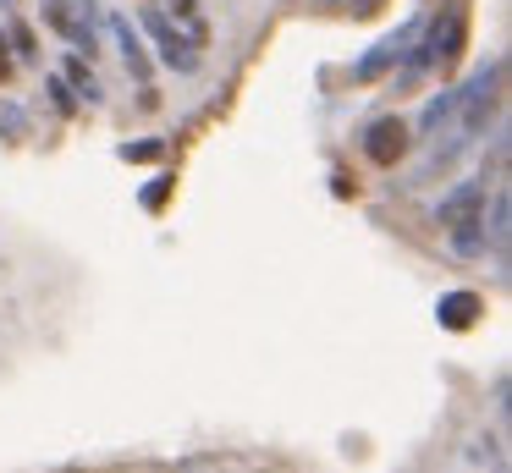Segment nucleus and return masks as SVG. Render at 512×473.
I'll use <instances>...</instances> for the list:
<instances>
[{
  "instance_id": "412c9836",
  "label": "nucleus",
  "mask_w": 512,
  "mask_h": 473,
  "mask_svg": "<svg viewBox=\"0 0 512 473\" xmlns=\"http://www.w3.org/2000/svg\"><path fill=\"white\" fill-rule=\"evenodd\" d=\"M12 44H6V33H0V83H6V77H12Z\"/></svg>"
},
{
  "instance_id": "6ab92c4d",
  "label": "nucleus",
  "mask_w": 512,
  "mask_h": 473,
  "mask_svg": "<svg viewBox=\"0 0 512 473\" xmlns=\"http://www.w3.org/2000/svg\"><path fill=\"white\" fill-rule=\"evenodd\" d=\"M331 193H336V198H353V193H358V182H353L347 171H336V176H331Z\"/></svg>"
},
{
  "instance_id": "dca6fc26",
  "label": "nucleus",
  "mask_w": 512,
  "mask_h": 473,
  "mask_svg": "<svg viewBox=\"0 0 512 473\" xmlns=\"http://www.w3.org/2000/svg\"><path fill=\"white\" fill-rule=\"evenodd\" d=\"M116 160H127V165H144V160H166V138H138V143H122L116 149Z\"/></svg>"
},
{
  "instance_id": "a211bd4d",
  "label": "nucleus",
  "mask_w": 512,
  "mask_h": 473,
  "mask_svg": "<svg viewBox=\"0 0 512 473\" xmlns=\"http://www.w3.org/2000/svg\"><path fill=\"white\" fill-rule=\"evenodd\" d=\"M0 138H28V116L6 99H0Z\"/></svg>"
},
{
  "instance_id": "f03ea898",
  "label": "nucleus",
  "mask_w": 512,
  "mask_h": 473,
  "mask_svg": "<svg viewBox=\"0 0 512 473\" xmlns=\"http://www.w3.org/2000/svg\"><path fill=\"white\" fill-rule=\"evenodd\" d=\"M501 83H507V61H501V55H490V61L479 66V72L468 77V83H457V121H463L457 132H468V138H474V132L485 127L490 116H496V105H501Z\"/></svg>"
},
{
  "instance_id": "0eeeda50",
  "label": "nucleus",
  "mask_w": 512,
  "mask_h": 473,
  "mask_svg": "<svg viewBox=\"0 0 512 473\" xmlns=\"http://www.w3.org/2000/svg\"><path fill=\"white\" fill-rule=\"evenodd\" d=\"M490 215H479V237H485V253L496 264H507V242H512V198L507 187H496V193L485 198Z\"/></svg>"
},
{
  "instance_id": "6e6552de",
  "label": "nucleus",
  "mask_w": 512,
  "mask_h": 473,
  "mask_svg": "<svg viewBox=\"0 0 512 473\" xmlns=\"http://www.w3.org/2000/svg\"><path fill=\"white\" fill-rule=\"evenodd\" d=\"M452 121H457V88H441V94H430V105L419 110V121H408V132H413V143H435Z\"/></svg>"
},
{
  "instance_id": "20e7f679",
  "label": "nucleus",
  "mask_w": 512,
  "mask_h": 473,
  "mask_svg": "<svg viewBox=\"0 0 512 473\" xmlns=\"http://www.w3.org/2000/svg\"><path fill=\"white\" fill-rule=\"evenodd\" d=\"M485 198H490V187H485V176H474V182H457L452 193H441V204L430 209V220L441 231H457V226H474L479 215H485Z\"/></svg>"
},
{
  "instance_id": "1a4fd4ad",
  "label": "nucleus",
  "mask_w": 512,
  "mask_h": 473,
  "mask_svg": "<svg viewBox=\"0 0 512 473\" xmlns=\"http://www.w3.org/2000/svg\"><path fill=\"white\" fill-rule=\"evenodd\" d=\"M479 314H485V297L479 292H441V303H435L441 330H474Z\"/></svg>"
},
{
  "instance_id": "ddd939ff",
  "label": "nucleus",
  "mask_w": 512,
  "mask_h": 473,
  "mask_svg": "<svg viewBox=\"0 0 512 473\" xmlns=\"http://www.w3.org/2000/svg\"><path fill=\"white\" fill-rule=\"evenodd\" d=\"M6 44H12V61H39V33L17 11H6Z\"/></svg>"
},
{
  "instance_id": "aec40b11",
  "label": "nucleus",
  "mask_w": 512,
  "mask_h": 473,
  "mask_svg": "<svg viewBox=\"0 0 512 473\" xmlns=\"http://www.w3.org/2000/svg\"><path fill=\"white\" fill-rule=\"evenodd\" d=\"M380 6H386V0H347V11H353V17H375Z\"/></svg>"
},
{
  "instance_id": "f257e3e1",
  "label": "nucleus",
  "mask_w": 512,
  "mask_h": 473,
  "mask_svg": "<svg viewBox=\"0 0 512 473\" xmlns=\"http://www.w3.org/2000/svg\"><path fill=\"white\" fill-rule=\"evenodd\" d=\"M138 33L160 50V66H171L177 77H193L204 66V50L166 17V6H138Z\"/></svg>"
},
{
  "instance_id": "7ed1b4c3",
  "label": "nucleus",
  "mask_w": 512,
  "mask_h": 473,
  "mask_svg": "<svg viewBox=\"0 0 512 473\" xmlns=\"http://www.w3.org/2000/svg\"><path fill=\"white\" fill-rule=\"evenodd\" d=\"M424 17H430V11H419V17H408L397 33H386V39H380L369 55H358V61H353V83H358V88H369V83H380V77H391V72H397V66L408 61L413 39H419Z\"/></svg>"
},
{
  "instance_id": "4468645a",
  "label": "nucleus",
  "mask_w": 512,
  "mask_h": 473,
  "mask_svg": "<svg viewBox=\"0 0 512 473\" xmlns=\"http://www.w3.org/2000/svg\"><path fill=\"white\" fill-rule=\"evenodd\" d=\"M171 193H177V176H171V171H160V176H149V187H144V193H138V204H144L149 215H160Z\"/></svg>"
},
{
  "instance_id": "9d476101",
  "label": "nucleus",
  "mask_w": 512,
  "mask_h": 473,
  "mask_svg": "<svg viewBox=\"0 0 512 473\" xmlns=\"http://www.w3.org/2000/svg\"><path fill=\"white\" fill-rule=\"evenodd\" d=\"M463 149H468V132H446V143H430V154H424V165L413 171V182H408V187L435 182V171H446V165H452Z\"/></svg>"
},
{
  "instance_id": "f8f14e48",
  "label": "nucleus",
  "mask_w": 512,
  "mask_h": 473,
  "mask_svg": "<svg viewBox=\"0 0 512 473\" xmlns=\"http://www.w3.org/2000/svg\"><path fill=\"white\" fill-rule=\"evenodd\" d=\"M61 77H67V83H72V94H78L83 105H100V99H105L100 77L89 72V55H78V50H72V55H67V72H61Z\"/></svg>"
},
{
  "instance_id": "423d86ee",
  "label": "nucleus",
  "mask_w": 512,
  "mask_h": 473,
  "mask_svg": "<svg viewBox=\"0 0 512 473\" xmlns=\"http://www.w3.org/2000/svg\"><path fill=\"white\" fill-rule=\"evenodd\" d=\"M105 33L122 44L127 72H133L138 83H149V77H155V55H149V44H144V33H138V22L127 17V11H111V17H105Z\"/></svg>"
},
{
  "instance_id": "2eb2a0df",
  "label": "nucleus",
  "mask_w": 512,
  "mask_h": 473,
  "mask_svg": "<svg viewBox=\"0 0 512 473\" xmlns=\"http://www.w3.org/2000/svg\"><path fill=\"white\" fill-rule=\"evenodd\" d=\"M45 94H50V105H56L61 116H78V105H83V99L72 94V83H67L61 72H50V77H45Z\"/></svg>"
},
{
  "instance_id": "39448f33",
  "label": "nucleus",
  "mask_w": 512,
  "mask_h": 473,
  "mask_svg": "<svg viewBox=\"0 0 512 473\" xmlns=\"http://www.w3.org/2000/svg\"><path fill=\"white\" fill-rule=\"evenodd\" d=\"M408 149H413V132H408V121L402 116H375L364 127V154H369V165H402L408 160Z\"/></svg>"
},
{
  "instance_id": "5701e85b",
  "label": "nucleus",
  "mask_w": 512,
  "mask_h": 473,
  "mask_svg": "<svg viewBox=\"0 0 512 473\" xmlns=\"http://www.w3.org/2000/svg\"><path fill=\"white\" fill-rule=\"evenodd\" d=\"M325 6H347V0H325Z\"/></svg>"
},
{
  "instance_id": "f3484780",
  "label": "nucleus",
  "mask_w": 512,
  "mask_h": 473,
  "mask_svg": "<svg viewBox=\"0 0 512 473\" xmlns=\"http://www.w3.org/2000/svg\"><path fill=\"white\" fill-rule=\"evenodd\" d=\"M446 237L457 242V253H468V259H485V237H479V220H474V226H457V231H446Z\"/></svg>"
},
{
  "instance_id": "9b49d317",
  "label": "nucleus",
  "mask_w": 512,
  "mask_h": 473,
  "mask_svg": "<svg viewBox=\"0 0 512 473\" xmlns=\"http://www.w3.org/2000/svg\"><path fill=\"white\" fill-rule=\"evenodd\" d=\"M160 6H166V17L177 22V28L188 33V39L199 44V50H204V44H210V22H204L199 0H160Z\"/></svg>"
},
{
  "instance_id": "4be33fe9",
  "label": "nucleus",
  "mask_w": 512,
  "mask_h": 473,
  "mask_svg": "<svg viewBox=\"0 0 512 473\" xmlns=\"http://www.w3.org/2000/svg\"><path fill=\"white\" fill-rule=\"evenodd\" d=\"M0 11H17V0H0Z\"/></svg>"
}]
</instances>
